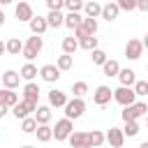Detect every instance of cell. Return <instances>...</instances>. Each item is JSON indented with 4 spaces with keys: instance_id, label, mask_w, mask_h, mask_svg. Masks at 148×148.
I'll use <instances>...</instances> for the list:
<instances>
[{
    "instance_id": "4fadbf2b",
    "label": "cell",
    "mask_w": 148,
    "mask_h": 148,
    "mask_svg": "<svg viewBox=\"0 0 148 148\" xmlns=\"http://www.w3.org/2000/svg\"><path fill=\"white\" fill-rule=\"evenodd\" d=\"M106 141H109L113 148H120V146L125 143V132L118 130V127H111V130L106 132Z\"/></svg>"
},
{
    "instance_id": "30bf717a",
    "label": "cell",
    "mask_w": 148,
    "mask_h": 148,
    "mask_svg": "<svg viewBox=\"0 0 148 148\" xmlns=\"http://www.w3.org/2000/svg\"><path fill=\"white\" fill-rule=\"evenodd\" d=\"M28 25H30V32H32V35H42V32H46L49 21H46V16H32V18L28 21Z\"/></svg>"
},
{
    "instance_id": "4dcf8cb0",
    "label": "cell",
    "mask_w": 148,
    "mask_h": 148,
    "mask_svg": "<svg viewBox=\"0 0 148 148\" xmlns=\"http://www.w3.org/2000/svg\"><path fill=\"white\" fill-rule=\"evenodd\" d=\"M104 141H106V134H102L99 130L88 132V146H102Z\"/></svg>"
},
{
    "instance_id": "4316f807",
    "label": "cell",
    "mask_w": 148,
    "mask_h": 148,
    "mask_svg": "<svg viewBox=\"0 0 148 148\" xmlns=\"http://www.w3.org/2000/svg\"><path fill=\"white\" fill-rule=\"evenodd\" d=\"M7 53H9V56H18V53H23V42H21L18 37H12V39L7 42Z\"/></svg>"
},
{
    "instance_id": "f1b7e54d",
    "label": "cell",
    "mask_w": 148,
    "mask_h": 148,
    "mask_svg": "<svg viewBox=\"0 0 148 148\" xmlns=\"http://www.w3.org/2000/svg\"><path fill=\"white\" fill-rule=\"evenodd\" d=\"M58 67H60V72H67V69H72V65H74V58H72V53H62V56H58V62H56Z\"/></svg>"
},
{
    "instance_id": "9a60e30c",
    "label": "cell",
    "mask_w": 148,
    "mask_h": 148,
    "mask_svg": "<svg viewBox=\"0 0 148 148\" xmlns=\"http://www.w3.org/2000/svg\"><path fill=\"white\" fill-rule=\"evenodd\" d=\"M14 14H16V18H18V21H25V23L35 16V14H32V7H30L28 2H18V5H16V9H14Z\"/></svg>"
},
{
    "instance_id": "484cf974",
    "label": "cell",
    "mask_w": 148,
    "mask_h": 148,
    "mask_svg": "<svg viewBox=\"0 0 148 148\" xmlns=\"http://www.w3.org/2000/svg\"><path fill=\"white\" fill-rule=\"evenodd\" d=\"M37 118L35 116H25V118H21V130L25 132V134H32L35 130H37Z\"/></svg>"
},
{
    "instance_id": "ee69618b",
    "label": "cell",
    "mask_w": 148,
    "mask_h": 148,
    "mask_svg": "<svg viewBox=\"0 0 148 148\" xmlns=\"http://www.w3.org/2000/svg\"><path fill=\"white\" fill-rule=\"evenodd\" d=\"M2 23H5V12L0 9V25H2Z\"/></svg>"
},
{
    "instance_id": "7a4b0ae2",
    "label": "cell",
    "mask_w": 148,
    "mask_h": 148,
    "mask_svg": "<svg viewBox=\"0 0 148 148\" xmlns=\"http://www.w3.org/2000/svg\"><path fill=\"white\" fill-rule=\"evenodd\" d=\"M136 92H134V88L132 86H120V88H116L113 90V99L120 104V106H127V104H134L136 102Z\"/></svg>"
},
{
    "instance_id": "277c9868",
    "label": "cell",
    "mask_w": 148,
    "mask_h": 148,
    "mask_svg": "<svg viewBox=\"0 0 148 148\" xmlns=\"http://www.w3.org/2000/svg\"><path fill=\"white\" fill-rule=\"evenodd\" d=\"M83 111H86V102H83L81 97L74 95V99H67V104H65V116H67V118L76 120V118L83 116Z\"/></svg>"
},
{
    "instance_id": "7402d4cb",
    "label": "cell",
    "mask_w": 148,
    "mask_h": 148,
    "mask_svg": "<svg viewBox=\"0 0 148 148\" xmlns=\"http://www.w3.org/2000/svg\"><path fill=\"white\" fill-rule=\"evenodd\" d=\"M118 79H120V86H134V81H136V72L134 69H120L118 72Z\"/></svg>"
},
{
    "instance_id": "8fae6325",
    "label": "cell",
    "mask_w": 148,
    "mask_h": 148,
    "mask_svg": "<svg viewBox=\"0 0 148 148\" xmlns=\"http://www.w3.org/2000/svg\"><path fill=\"white\" fill-rule=\"evenodd\" d=\"M118 14H120V7H118V2H106V5H102V18L104 21H116L118 18Z\"/></svg>"
},
{
    "instance_id": "7bdbcfd3",
    "label": "cell",
    "mask_w": 148,
    "mask_h": 148,
    "mask_svg": "<svg viewBox=\"0 0 148 148\" xmlns=\"http://www.w3.org/2000/svg\"><path fill=\"white\" fill-rule=\"evenodd\" d=\"M2 53H7V42L0 39V56H2Z\"/></svg>"
},
{
    "instance_id": "7c38bea8",
    "label": "cell",
    "mask_w": 148,
    "mask_h": 148,
    "mask_svg": "<svg viewBox=\"0 0 148 148\" xmlns=\"http://www.w3.org/2000/svg\"><path fill=\"white\" fill-rule=\"evenodd\" d=\"M21 72H14V69H7L5 74H2V86L5 88H18V83H21Z\"/></svg>"
},
{
    "instance_id": "f35d334b",
    "label": "cell",
    "mask_w": 148,
    "mask_h": 148,
    "mask_svg": "<svg viewBox=\"0 0 148 148\" xmlns=\"http://www.w3.org/2000/svg\"><path fill=\"white\" fill-rule=\"evenodd\" d=\"M116 2H118L120 12H132V9H136V0H116Z\"/></svg>"
},
{
    "instance_id": "ac0fdd59",
    "label": "cell",
    "mask_w": 148,
    "mask_h": 148,
    "mask_svg": "<svg viewBox=\"0 0 148 148\" xmlns=\"http://www.w3.org/2000/svg\"><path fill=\"white\" fill-rule=\"evenodd\" d=\"M46 21H49V28H60V25H65V16H62L60 9H49Z\"/></svg>"
},
{
    "instance_id": "ab89813d",
    "label": "cell",
    "mask_w": 148,
    "mask_h": 148,
    "mask_svg": "<svg viewBox=\"0 0 148 148\" xmlns=\"http://www.w3.org/2000/svg\"><path fill=\"white\" fill-rule=\"evenodd\" d=\"M46 7L49 9H62L65 7V0H46Z\"/></svg>"
},
{
    "instance_id": "603a6c76",
    "label": "cell",
    "mask_w": 148,
    "mask_h": 148,
    "mask_svg": "<svg viewBox=\"0 0 148 148\" xmlns=\"http://www.w3.org/2000/svg\"><path fill=\"white\" fill-rule=\"evenodd\" d=\"M81 23H83V16H81V12H69V14L65 16V25H67L69 30L79 28Z\"/></svg>"
},
{
    "instance_id": "836d02e7",
    "label": "cell",
    "mask_w": 148,
    "mask_h": 148,
    "mask_svg": "<svg viewBox=\"0 0 148 148\" xmlns=\"http://www.w3.org/2000/svg\"><path fill=\"white\" fill-rule=\"evenodd\" d=\"M123 132H125V136H136L139 134V123L136 120H125Z\"/></svg>"
},
{
    "instance_id": "6da1fadb",
    "label": "cell",
    "mask_w": 148,
    "mask_h": 148,
    "mask_svg": "<svg viewBox=\"0 0 148 148\" xmlns=\"http://www.w3.org/2000/svg\"><path fill=\"white\" fill-rule=\"evenodd\" d=\"M42 46H44L42 35H32V37H28V42H25V46H23V53H21V56H23L25 60H35V58L39 56Z\"/></svg>"
},
{
    "instance_id": "3957f363",
    "label": "cell",
    "mask_w": 148,
    "mask_h": 148,
    "mask_svg": "<svg viewBox=\"0 0 148 148\" xmlns=\"http://www.w3.org/2000/svg\"><path fill=\"white\" fill-rule=\"evenodd\" d=\"M146 113H148V104H143V102H134V104L123 106V120H139Z\"/></svg>"
},
{
    "instance_id": "5bb4252c",
    "label": "cell",
    "mask_w": 148,
    "mask_h": 148,
    "mask_svg": "<svg viewBox=\"0 0 148 148\" xmlns=\"http://www.w3.org/2000/svg\"><path fill=\"white\" fill-rule=\"evenodd\" d=\"M67 141L72 148H88V132H72Z\"/></svg>"
},
{
    "instance_id": "2e32d148",
    "label": "cell",
    "mask_w": 148,
    "mask_h": 148,
    "mask_svg": "<svg viewBox=\"0 0 148 148\" xmlns=\"http://www.w3.org/2000/svg\"><path fill=\"white\" fill-rule=\"evenodd\" d=\"M49 104L51 106H65L67 104V95L62 92V90H58V88H53V90H49Z\"/></svg>"
},
{
    "instance_id": "74e56055",
    "label": "cell",
    "mask_w": 148,
    "mask_h": 148,
    "mask_svg": "<svg viewBox=\"0 0 148 148\" xmlns=\"http://www.w3.org/2000/svg\"><path fill=\"white\" fill-rule=\"evenodd\" d=\"M134 92L141 97V95H148V81H134Z\"/></svg>"
},
{
    "instance_id": "d590c367",
    "label": "cell",
    "mask_w": 148,
    "mask_h": 148,
    "mask_svg": "<svg viewBox=\"0 0 148 148\" xmlns=\"http://www.w3.org/2000/svg\"><path fill=\"white\" fill-rule=\"evenodd\" d=\"M83 0H65V7H67V12H81L83 9Z\"/></svg>"
},
{
    "instance_id": "f6af8a7d",
    "label": "cell",
    "mask_w": 148,
    "mask_h": 148,
    "mask_svg": "<svg viewBox=\"0 0 148 148\" xmlns=\"http://www.w3.org/2000/svg\"><path fill=\"white\" fill-rule=\"evenodd\" d=\"M12 2H14V0H0V5H2V7H5V5H12Z\"/></svg>"
},
{
    "instance_id": "1f68e13d",
    "label": "cell",
    "mask_w": 148,
    "mask_h": 148,
    "mask_svg": "<svg viewBox=\"0 0 148 148\" xmlns=\"http://www.w3.org/2000/svg\"><path fill=\"white\" fill-rule=\"evenodd\" d=\"M79 49V39L72 35V37H65L62 39V53H74Z\"/></svg>"
},
{
    "instance_id": "60d3db41",
    "label": "cell",
    "mask_w": 148,
    "mask_h": 148,
    "mask_svg": "<svg viewBox=\"0 0 148 148\" xmlns=\"http://www.w3.org/2000/svg\"><path fill=\"white\" fill-rule=\"evenodd\" d=\"M136 9H141V12H148V0H136Z\"/></svg>"
},
{
    "instance_id": "8992f818",
    "label": "cell",
    "mask_w": 148,
    "mask_h": 148,
    "mask_svg": "<svg viewBox=\"0 0 148 148\" xmlns=\"http://www.w3.org/2000/svg\"><path fill=\"white\" fill-rule=\"evenodd\" d=\"M35 109H37V102H32V99H25V97H23V102H16V104L12 106V113H14L16 118H25V116L35 113Z\"/></svg>"
},
{
    "instance_id": "681fc988",
    "label": "cell",
    "mask_w": 148,
    "mask_h": 148,
    "mask_svg": "<svg viewBox=\"0 0 148 148\" xmlns=\"http://www.w3.org/2000/svg\"><path fill=\"white\" fill-rule=\"evenodd\" d=\"M146 72H148V65H146Z\"/></svg>"
},
{
    "instance_id": "8d00e7d4",
    "label": "cell",
    "mask_w": 148,
    "mask_h": 148,
    "mask_svg": "<svg viewBox=\"0 0 148 148\" xmlns=\"http://www.w3.org/2000/svg\"><path fill=\"white\" fill-rule=\"evenodd\" d=\"M92 62L95 65H104L106 62V53L102 49H92Z\"/></svg>"
},
{
    "instance_id": "b9f144b4",
    "label": "cell",
    "mask_w": 148,
    "mask_h": 148,
    "mask_svg": "<svg viewBox=\"0 0 148 148\" xmlns=\"http://www.w3.org/2000/svg\"><path fill=\"white\" fill-rule=\"evenodd\" d=\"M7 111H9V106H5V104H2V102H0V118H2V116H5V113H7Z\"/></svg>"
},
{
    "instance_id": "44dd1931",
    "label": "cell",
    "mask_w": 148,
    "mask_h": 148,
    "mask_svg": "<svg viewBox=\"0 0 148 148\" xmlns=\"http://www.w3.org/2000/svg\"><path fill=\"white\" fill-rule=\"evenodd\" d=\"M102 72H104V76H118V72H120V62L118 60H109L106 58V62L102 65Z\"/></svg>"
},
{
    "instance_id": "cb8c5ba5",
    "label": "cell",
    "mask_w": 148,
    "mask_h": 148,
    "mask_svg": "<svg viewBox=\"0 0 148 148\" xmlns=\"http://www.w3.org/2000/svg\"><path fill=\"white\" fill-rule=\"evenodd\" d=\"M83 12H86V16L97 18V16H102V5H99V2H95V0H90V2H86V5H83Z\"/></svg>"
},
{
    "instance_id": "ba28073f",
    "label": "cell",
    "mask_w": 148,
    "mask_h": 148,
    "mask_svg": "<svg viewBox=\"0 0 148 148\" xmlns=\"http://www.w3.org/2000/svg\"><path fill=\"white\" fill-rule=\"evenodd\" d=\"M111 97H113V90H111L109 86H97V88H95V92H92V102H95L97 106L109 104V102H111Z\"/></svg>"
},
{
    "instance_id": "9c48e42d",
    "label": "cell",
    "mask_w": 148,
    "mask_h": 148,
    "mask_svg": "<svg viewBox=\"0 0 148 148\" xmlns=\"http://www.w3.org/2000/svg\"><path fill=\"white\" fill-rule=\"evenodd\" d=\"M39 76L46 83H56L60 79V67L58 65H44V67H39Z\"/></svg>"
},
{
    "instance_id": "bcb514c9",
    "label": "cell",
    "mask_w": 148,
    "mask_h": 148,
    "mask_svg": "<svg viewBox=\"0 0 148 148\" xmlns=\"http://www.w3.org/2000/svg\"><path fill=\"white\" fill-rule=\"evenodd\" d=\"M143 49H148V35L143 37Z\"/></svg>"
},
{
    "instance_id": "7dc6e473",
    "label": "cell",
    "mask_w": 148,
    "mask_h": 148,
    "mask_svg": "<svg viewBox=\"0 0 148 148\" xmlns=\"http://www.w3.org/2000/svg\"><path fill=\"white\" fill-rule=\"evenodd\" d=\"M146 125H148V113H146Z\"/></svg>"
},
{
    "instance_id": "e575fe53",
    "label": "cell",
    "mask_w": 148,
    "mask_h": 148,
    "mask_svg": "<svg viewBox=\"0 0 148 148\" xmlns=\"http://www.w3.org/2000/svg\"><path fill=\"white\" fill-rule=\"evenodd\" d=\"M72 92H74L76 97H83V95L88 92V83H86V81H76V83L72 86Z\"/></svg>"
},
{
    "instance_id": "83f0119b",
    "label": "cell",
    "mask_w": 148,
    "mask_h": 148,
    "mask_svg": "<svg viewBox=\"0 0 148 148\" xmlns=\"http://www.w3.org/2000/svg\"><path fill=\"white\" fill-rule=\"evenodd\" d=\"M79 46L86 49V51H92V49H97V37L95 35H83L79 39Z\"/></svg>"
},
{
    "instance_id": "e0dca14e",
    "label": "cell",
    "mask_w": 148,
    "mask_h": 148,
    "mask_svg": "<svg viewBox=\"0 0 148 148\" xmlns=\"http://www.w3.org/2000/svg\"><path fill=\"white\" fill-rule=\"evenodd\" d=\"M35 134H37V141L46 143V141L53 139V127H49V123H39L37 130H35Z\"/></svg>"
},
{
    "instance_id": "5b68a950",
    "label": "cell",
    "mask_w": 148,
    "mask_h": 148,
    "mask_svg": "<svg viewBox=\"0 0 148 148\" xmlns=\"http://www.w3.org/2000/svg\"><path fill=\"white\" fill-rule=\"evenodd\" d=\"M72 132H74V125H72V118H67V116H65L62 120H58L56 127H53V136H56V141H67Z\"/></svg>"
},
{
    "instance_id": "d4e9b609",
    "label": "cell",
    "mask_w": 148,
    "mask_h": 148,
    "mask_svg": "<svg viewBox=\"0 0 148 148\" xmlns=\"http://www.w3.org/2000/svg\"><path fill=\"white\" fill-rule=\"evenodd\" d=\"M35 118H37V123H49V120H51V104H49V106H44V104L39 106V104H37Z\"/></svg>"
},
{
    "instance_id": "c3c4849f",
    "label": "cell",
    "mask_w": 148,
    "mask_h": 148,
    "mask_svg": "<svg viewBox=\"0 0 148 148\" xmlns=\"http://www.w3.org/2000/svg\"><path fill=\"white\" fill-rule=\"evenodd\" d=\"M0 83H2V74H0Z\"/></svg>"
},
{
    "instance_id": "ffe728a7",
    "label": "cell",
    "mask_w": 148,
    "mask_h": 148,
    "mask_svg": "<svg viewBox=\"0 0 148 148\" xmlns=\"http://www.w3.org/2000/svg\"><path fill=\"white\" fill-rule=\"evenodd\" d=\"M39 86L37 83H32V81H28L25 86H23V97L25 99H32V102H39Z\"/></svg>"
},
{
    "instance_id": "52a82bcc",
    "label": "cell",
    "mask_w": 148,
    "mask_h": 148,
    "mask_svg": "<svg viewBox=\"0 0 148 148\" xmlns=\"http://www.w3.org/2000/svg\"><path fill=\"white\" fill-rule=\"evenodd\" d=\"M143 53V42L141 39H130L125 44V58L127 60H139Z\"/></svg>"
},
{
    "instance_id": "d6986e66",
    "label": "cell",
    "mask_w": 148,
    "mask_h": 148,
    "mask_svg": "<svg viewBox=\"0 0 148 148\" xmlns=\"http://www.w3.org/2000/svg\"><path fill=\"white\" fill-rule=\"evenodd\" d=\"M0 102H2L5 106L12 109V106L18 102V95L14 92V88H2V90H0Z\"/></svg>"
},
{
    "instance_id": "f546056e",
    "label": "cell",
    "mask_w": 148,
    "mask_h": 148,
    "mask_svg": "<svg viewBox=\"0 0 148 148\" xmlns=\"http://www.w3.org/2000/svg\"><path fill=\"white\" fill-rule=\"evenodd\" d=\"M37 74H39V72H37V67H35V65H32L30 60H28V62H25V65L21 67V76H23L25 81H32V79H35Z\"/></svg>"
},
{
    "instance_id": "d6a6232c",
    "label": "cell",
    "mask_w": 148,
    "mask_h": 148,
    "mask_svg": "<svg viewBox=\"0 0 148 148\" xmlns=\"http://www.w3.org/2000/svg\"><path fill=\"white\" fill-rule=\"evenodd\" d=\"M81 25H83V30H86L88 35H95V32H97V28H99V25H97V18H92V16H86Z\"/></svg>"
}]
</instances>
